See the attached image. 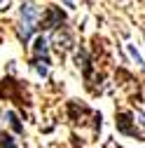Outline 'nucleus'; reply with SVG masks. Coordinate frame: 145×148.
I'll return each mask as SVG.
<instances>
[{
  "label": "nucleus",
  "mask_w": 145,
  "mask_h": 148,
  "mask_svg": "<svg viewBox=\"0 0 145 148\" xmlns=\"http://www.w3.org/2000/svg\"><path fill=\"white\" fill-rule=\"evenodd\" d=\"M35 16H38V7H35L33 3H24V5H21V19L28 21V24H33Z\"/></svg>",
  "instance_id": "nucleus-4"
},
{
  "label": "nucleus",
  "mask_w": 145,
  "mask_h": 148,
  "mask_svg": "<svg viewBox=\"0 0 145 148\" xmlns=\"http://www.w3.org/2000/svg\"><path fill=\"white\" fill-rule=\"evenodd\" d=\"M0 148H16V143L9 134H0Z\"/></svg>",
  "instance_id": "nucleus-7"
},
{
  "label": "nucleus",
  "mask_w": 145,
  "mask_h": 148,
  "mask_svg": "<svg viewBox=\"0 0 145 148\" xmlns=\"http://www.w3.org/2000/svg\"><path fill=\"white\" fill-rule=\"evenodd\" d=\"M35 54H38V57H42V61L45 64H49V54H47V40L42 38V35H40V38L38 40H35Z\"/></svg>",
  "instance_id": "nucleus-5"
},
{
  "label": "nucleus",
  "mask_w": 145,
  "mask_h": 148,
  "mask_svg": "<svg viewBox=\"0 0 145 148\" xmlns=\"http://www.w3.org/2000/svg\"><path fill=\"white\" fill-rule=\"evenodd\" d=\"M115 125H117V132L129 134V136H138V139H140V132H136V127H133V122H131V115H129V113H117Z\"/></svg>",
  "instance_id": "nucleus-3"
},
{
  "label": "nucleus",
  "mask_w": 145,
  "mask_h": 148,
  "mask_svg": "<svg viewBox=\"0 0 145 148\" xmlns=\"http://www.w3.org/2000/svg\"><path fill=\"white\" fill-rule=\"evenodd\" d=\"M66 21V12H61V7H49L47 14H45V19L40 21V28L42 31H49V28H56Z\"/></svg>",
  "instance_id": "nucleus-2"
},
{
  "label": "nucleus",
  "mask_w": 145,
  "mask_h": 148,
  "mask_svg": "<svg viewBox=\"0 0 145 148\" xmlns=\"http://www.w3.org/2000/svg\"><path fill=\"white\" fill-rule=\"evenodd\" d=\"M21 89H24V85L19 80H14V78H3L0 80V97L14 99V103H19V106L28 103V99H24V94H21Z\"/></svg>",
  "instance_id": "nucleus-1"
},
{
  "label": "nucleus",
  "mask_w": 145,
  "mask_h": 148,
  "mask_svg": "<svg viewBox=\"0 0 145 148\" xmlns=\"http://www.w3.org/2000/svg\"><path fill=\"white\" fill-rule=\"evenodd\" d=\"M5 118L9 120V125L14 127V132H16V134H21V132H24V125L19 122V118H16V113H12V110H7V113H5Z\"/></svg>",
  "instance_id": "nucleus-6"
}]
</instances>
